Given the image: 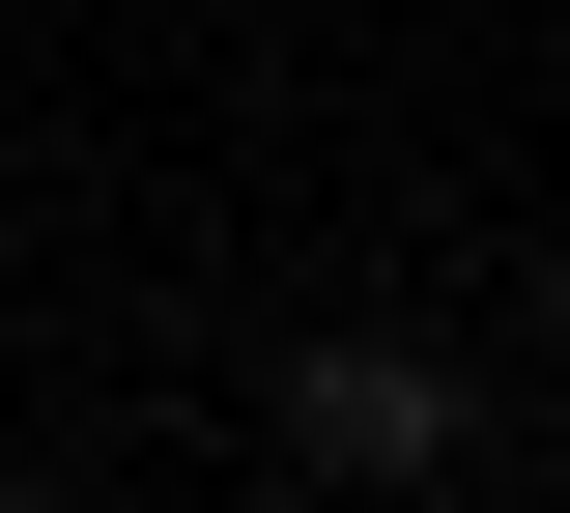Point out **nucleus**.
Masks as SVG:
<instances>
[{
    "mask_svg": "<svg viewBox=\"0 0 570 513\" xmlns=\"http://www.w3.org/2000/svg\"><path fill=\"white\" fill-rule=\"evenodd\" d=\"M285 456H343V485H428V456H456V371H428V343H314V371H285Z\"/></svg>",
    "mask_w": 570,
    "mask_h": 513,
    "instance_id": "f257e3e1",
    "label": "nucleus"
}]
</instances>
